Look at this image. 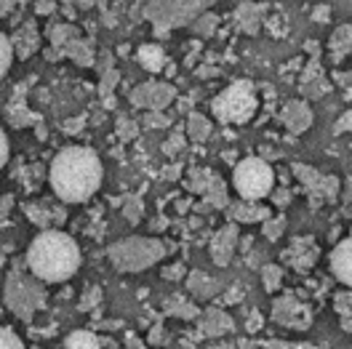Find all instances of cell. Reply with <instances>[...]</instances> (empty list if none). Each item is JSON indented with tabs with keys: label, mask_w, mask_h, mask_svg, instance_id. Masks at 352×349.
Masks as SVG:
<instances>
[{
	"label": "cell",
	"mask_w": 352,
	"mask_h": 349,
	"mask_svg": "<svg viewBox=\"0 0 352 349\" xmlns=\"http://www.w3.org/2000/svg\"><path fill=\"white\" fill-rule=\"evenodd\" d=\"M217 24H219V16L206 11V14H200L198 19L190 24V27H192V32H195V35H206V38H211V35H214V30H217Z\"/></svg>",
	"instance_id": "31"
},
{
	"label": "cell",
	"mask_w": 352,
	"mask_h": 349,
	"mask_svg": "<svg viewBox=\"0 0 352 349\" xmlns=\"http://www.w3.org/2000/svg\"><path fill=\"white\" fill-rule=\"evenodd\" d=\"M136 133H139V123H133L131 117H120L118 120V136H120V142H131V139H136Z\"/></svg>",
	"instance_id": "36"
},
{
	"label": "cell",
	"mask_w": 352,
	"mask_h": 349,
	"mask_svg": "<svg viewBox=\"0 0 352 349\" xmlns=\"http://www.w3.org/2000/svg\"><path fill=\"white\" fill-rule=\"evenodd\" d=\"M227 203H230V197H227V184L214 174L211 184H208V190H206V195H203V203L195 205V208H198L200 214L208 211V208H211V211H221V208H227Z\"/></svg>",
	"instance_id": "17"
},
{
	"label": "cell",
	"mask_w": 352,
	"mask_h": 349,
	"mask_svg": "<svg viewBox=\"0 0 352 349\" xmlns=\"http://www.w3.org/2000/svg\"><path fill=\"white\" fill-rule=\"evenodd\" d=\"M171 120L163 115V112H147L144 117H142V126L144 128H166Z\"/></svg>",
	"instance_id": "38"
},
{
	"label": "cell",
	"mask_w": 352,
	"mask_h": 349,
	"mask_svg": "<svg viewBox=\"0 0 352 349\" xmlns=\"http://www.w3.org/2000/svg\"><path fill=\"white\" fill-rule=\"evenodd\" d=\"M329 16H331L329 5H318V8L312 11V19H315L318 24H326V22H329Z\"/></svg>",
	"instance_id": "45"
},
{
	"label": "cell",
	"mask_w": 352,
	"mask_h": 349,
	"mask_svg": "<svg viewBox=\"0 0 352 349\" xmlns=\"http://www.w3.org/2000/svg\"><path fill=\"white\" fill-rule=\"evenodd\" d=\"M168 304H171V312L176 317H195L198 315V309L192 304H187V302H168Z\"/></svg>",
	"instance_id": "40"
},
{
	"label": "cell",
	"mask_w": 352,
	"mask_h": 349,
	"mask_svg": "<svg viewBox=\"0 0 352 349\" xmlns=\"http://www.w3.org/2000/svg\"><path fill=\"white\" fill-rule=\"evenodd\" d=\"M333 306H336V312H339L344 320H352V291H342V293H336ZM344 320H342V323H344Z\"/></svg>",
	"instance_id": "35"
},
{
	"label": "cell",
	"mask_w": 352,
	"mask_h": 349,
	"mask_svg": "<svg viewBox=\"0 0 352 349\" xmlns=\"http://www.w3.org/2000/svg\"><path fill=\"white\" fill-rule=\"evenodd\" d=\"M110 262L120 272H142L166 256V245L155 238H126L107 248Z\"/></svg>",
	"instance_id": "4"
},
{
	"label": "cell",
	"mask_w": 352,
	"mask_h": 349,
	"mask_svg": "<svg viewBox=\"0 0 352 349\" xmlns=\"http://www.w3.org/2000/svg\"><path fill=\"white\" fill-rule=\"evenodd\" d=\"M182 150H184V133L176 131L174 136H171V139L163 144V153L168 155V157H174V155H179Z\"/></svg>",
	"instance_id": "39"
},
{
	"label": "cell",
	"mask_w": 352,
	"mask_h": 349,
	"mask_svg": "<svg viewBox=\"0 0 352 349\" xmlns=\"http://www.w3.org/2000/svg\"><path fill=\"white\" fill-rule=\"evenodd\" d=\"M211 109H214L217 120H221V123H235V126L248 123L259 109L256 88H254L251 80H235L232 86H227L214 99Z\"/></svg>",
	"instance_id": "5"
},
{
	"label": "cell",
	"mask_w": 352,
	"mask_h": 349,
	"mask_svg": "<svg viewBox=\"0 0 352 349\" xmlns=\"http://www.w3.org/2000/svg\"><path fill=\"white\" fill-rule=\"evenodd\" d=\"M214 3L217 0H147L142 14L147 22H153L155 35H166L176 27L192 24Z\"/></svg>",
	"instance_id": "3"
},
{
	"label": "cell",
	"mask_w": 352,
	"mask_h": 349,
	"mask_svg": "<svg viewBox=\"0 0 352 349\" xmlns=\"http://www.w3.org/2000/svg\"><path fill=\"white\" fill-rule=\"evenodd\" d=\"M280 120L286 123V128L291 133H305L312 126V109L307 102H288L283 112H280Z\"/></svg>",
	"instance_id": "13"
},
{
	"label": "cell",
	"mask_w": 352,
	"mask_h": 349,
	"mask_svg": "<svg viewBox=\"0 0 352 349\" xmlns=\"http://www.w3.org/2000/svg\"><path fill=\"white\" fill-rule=\"evenodd\" d=\"M176 99V88L163 80H150L131 91V104L147 112H163Z\"/></svg>",
	"instance_id": "8"
},
{
	"label": "cell",
	"mask_w": 352,
	"mask_h": 349,
	"mask_svg": "<svg viewBox=\"0 0 352 349\" xmlns=\"http://www.w3.org/2000/svg\"><path fill=\"white\" fill-rule=\"evenodd\" d=\"M27 216L32 218L41 229H51V224H62L65 221V211H45L41 205H27Z\"/></svg>",
	"instance_id": "23"
},
{
	"label": "cell",
	"mask_w": 352,
	"mask_h": 349,
	"mask_svg": "<svg viewBox=\"0 0 352 349\" xmlns=\"http://www.w3.org/2000/svg\"><path fill=\"white\" fill-rule=\"evenodd\" d=\"M232 328V320L219 312V309H208L206 312V317H203V333H208V336H219L224 330H230Z\"/></svg>",
	"instance_id": "24"
},
{
	"label": "cell",
	"mask_w": 352,
	"mask_h": 349,
	"mask_svg": "<svg viewBox=\"0 0 352 349\" xmlns=\"http://www.w3.org/2000/svg\"><path fill=\"white\" fill-rule=\"evenodd\" d=\"M99 339L91 333V330H75L67 336V344L65 349H99Z\"/></svg>",
	"instance_id": "28"
},
{
	"label": "cell",
	"mask_w": 352,
	"mask_h": 349,
	"mask_svg": "<svg viewBox=\"0 0 352 349\" xmlns=\"http://www.w3.org/2000/svg\"><path fill=\"white\" fill-rule=\"evenodd\" d=\"M51 187L65 203H83L102 187L104 168L99 155L88 147H67L51 163Z\"/></svg>",
	"instance_id": "1"
},
{
	"label": "cell",
	"mask_w": 352,
	"mask_h": 349,
	"mask_svg": "<svg viewBox=\"0 0 352 349\" xmlns=\"http://www.w3.org/2000/svg\"><path fill=\"white\" fill-rule=\"evenodd\" d=\"M43 288L38 283V278L30 272L24 275L22 264H16L11 272H8V280H6V302L14 312H19L22 317H30L32 309L43 304Z\"/></svg>",
	"instance_id": "7"
},
{
	"label": "cell",
	"mask_w": 352,
	"mask_h": 349,
	"mask_svg": "<svg viewBox=\"0 0 352 349\" xmlns=\"http://www.w3.org/2000/svg\"><path fill=\"white\" fill-rule=\"evenodd\" d=\"M153 341H155V344L160 341V328H155V330H153Z\"/></svg>",
	"instance_id": "54"
},
{
	"label": "cell",
	"mask_w": 352,
	"mask_h": 349,
	"mask_svg": "<svg viewBox=\"0 0 352 349\" xmlns=\"http://www.w3.org/2000/svg\"><path fill=\"white\" fill-rule=\"evenodd\" d=\"M38 45H41V38H38V27L35 22H27L14 35V41H11V48H14V54L19 56V59H27L30 54H35L38 51Z\"/></svg>",
	"instance_id": "15"
},
{
	"label": "cell",
	"mask_w": 352,
	"mask_h": 349,
	"mask_svg": "<svg viewBox=\"0 0 352 349\" xmlns=\"http://www.w3.org/2000/svg\"><path fill=\"white\" fill-rule=\"evenodd\" d=\"M224 211L235 224H254V221H267L270 218V208H264L254 200H243V197L235 203H227Z\"/></svg>",
	"instance_id": "11"
},
{
	"label": "cell",
	"mask_w": 352,
	"mask_h": 349,
	"mask_svg": "<svg viewBox=\"0 0 352 349\" xmlns=\"http://www.w3.org/2000/svg\"><path fill=\"white\" fill-rule=\"evenodd\" d=\"M283 229H286V216H278V218L270 216L264 221V238L267 240H278L283 235Z\"/></svg>",
	"instance_id": "34"
},
{
	"label": "cell",
	"mask_w": 352,
	"mask_h": 349,
	"mask_svg": "<svg viewBox=\"0 0 352 349\" xmlns=\"http://www.w3.org/2000/svg\"><path fill=\"white\" fill-rule=\"evenodd\" d=\"M11 62H14V48H11V38H6L0 32V80L3 75L11 69Z\"/></svg>",
	"instance_id": "33"
},
{
	"label": "cell",
	"mask_w": 352,
	"mask_h": 349,
	"mask_svg": "<svg viewBox=\"0 0 352 349\" xmlns=\"http://www.w3.org/2000/svg\"><path fill=\"white\" fill-rule=\"evenodd\" d=\"M352 128V112H344L342 117H339V123L333 126V133H344Z\"/></svg>",
	"instance_id": "43"
},
{
	"label": "cell",
	"mask_w": 352,
	"mask_h": 349,
	"mask_svg": "<svg viewBox=\"0 0 352 349\" xmlns=\"http://www.w3.org/2000/svg\"><path fill=\"white\" fill-rule=\"evenodd\" d=\"M329 48H331V59H333V62H342L344 56H350L352 54V24H342V27L333 30Z\"/></svg>",
	"instance_id": "18"
},
{
	"label": "cell",
	"mask_w": 352,
	"mask_h": 349,
	"mask_svg": "<svg viewBox=\"0 0 352 349\" xmlns=\"http://www.w3.org/2000/svg\"><path fill=\"white\" fill-rule=\"evenodd\" d=\"M80 267V248L59 229H45L30 243L27 269L43 283H65Z\"/></svg>",
	"instance_id": "2"
},
{
	"label": "cell",
	"mask_w": 352,
	"mask_h": 349,
	"mask_svg": "<svg viewBox=\"0 0 352 349\" xmlns=\"http://www.w3.org/2000/svg\"><path fill=\"white\" fill-rule=\"evenodd\" d=\"M182 176V166H168V168H163V179H168V181H174Z\"/></svg>",
	"instance_id": "49"
},
{
	"label": "cell",
	"mask_w": 352,
	"mask_h": 349,
	"mask_svg": "<svg viewBox=\"0 0 352 349\" xmlns=\"http://www.w3.org/2000/svg\"><path fill=\"white\" fill-rule=\"evenodd\" d=\"M187 288H190V293H195L200 299H211L217 291H219V280H214V278H208L206 272H190V280H187Z\"/></svg>",
	"instance_id": "20"
},
{
	"label": "cell",
	"mask_w": 352,
	"mask_h": 349,
	"mask_svg": "<svg viewBox=\"0 0 352 349\" xmlns=\"http://www.w3.org/2000/svg\"><path fill=\"white\" fill-rule=\"evenodd\" d=\"M83 123H86V117H72V120H67L65 126H62V131L65 133H78L83 128Z\"/></svg>",
	"instance_id": "44"
},
{
	"label": "cell",
	"mask_w": 352,
	"mask_h": 349,
	"mask_svg": "<svg viewBox=\"0 0 352 349\" xmlns=\"http://www.w3.org/2000/svg\"><path fill=\"white\" fill-rule=\"evenodd\" d=\"M344 328H347V330H352V320H344Z\"/></svg>",
	"instance_id": "55"
},
{
	"label": "cell",
	"mask_w": 352,
	"mask_h": 349,
	"mask_svg": "<svg viewBox=\"0 0 352 349\" xmlns=\"http://www.w3.org/2000/svg\"><path fill=\"white\" fill-rule=\"evenodd\" d=\"M283 259L296 272H307L309 267L318 262V245L312 243V238H296V240L291 243V248L283 251Z\"/></svg>",
	"instance_id": "10"
},
{
	"label": "cell",
	"mask_w": 352,
	"mask_h": 349,
	"mask_svg": "<svg viewBox=\"0 0 352 349\" xmlns=\"http://www.w3.org/2000/svg\"><path fill=\"white\" fill-rule=\"evenodd\" d=\"M75 38H80L75 27H69V24H56V27L51 30V45L56 48V56H59L62 48H65L69 41H75Z\"/></svg>",
	"instance_id": "29"
},
{
	"label": "cell",
	"mask_w": 352,
	"mask_h": 349,
	"mask_svg": "<svg viewBox=\"0 0 352 349\" xmlns=\"http://www.w3.org/2000/svg\"><path fill=\"white\" fill-rule=\"evenodd\" d=\"M0 349H24V344L11 328L0 326Z\"/></svg>",
	"instance_id": "37"
},
{
	"label": "cell",
	"mask_w": 352,
	"mask_h": 349,
	"mask_svg": "<svg viewBox=\"0 0 352 349\" xmlns=\"http://www.w3.org/2000/svg\"><path fill=\"white\" fill-rule=\"evenodd\" d=\"M11 203H14V197H0V218H6L8 208H11Z\"/></svg>",
	"instance_id": "50"
},
{
	"label": "cell",
	"mask_w": 352,
	"mask_h": 349,
	"mask_svg": "<svg viewBox=\"0 0 352 349\" xmlns=\"http://www.w3.org/2000/svg\"><path fill=\"white\" fill-rule=\"evenodd\" d=\"M264 14H267V5H256V3H243L241 8L235 11L241 30L248 32V35H256V32L262 30Z\"/></svg>",
	"instance_id": "16"
},
{
	"label": "cell",
	"mask_w": 352,
	"mask_h": 349,
	"mask_svg": "<svg viewBox=\"0 0 352 349\" xmlns=\"http://www.w3.org/2000/svg\"><path fill=\"white\" fill-rule=\"evenodd\" d=\"M142 214H144L142 197H136V195L123 197V216L129 218V224H139V221H142Z\"/></svg>",
	"instance_id": "30"
},
{
	"label": "cell",
	"mask_w": 352,
	"mask_h": 349,
	"mask_svg": "<svg viewBox=\"0 0 352 349\" xmlns=\"http://www.w3.org/2000/svg\"><path fill=\"white\" fill-rule=\"evenodd\" d=\"M14 8V0H0V19Z\"/></svg>",
	"instance_id": "51"
},
{
	"label": "cell",
	"mask_w": 352,
	"mask_h": 349,
	"mask_svg": "<svg viewBox=\"0 0 352 349\" xmlns=\"http://www.w3.org/2000/svg\"><path fill=\"white\" fill-rule=\"evenodd\" d=\"M62 54H65L67 59H72L75 65H80V67H91V65H94V51H91V43L80 41V38L69 41V43L62 48Z\"/></svg>",
	"instance_id": "21"
},
{
	"label": "cell",
	"mask_w": 352,
	"mask_h": 349,
	"mask_svg": "<svg viewBox=\"0 0 352 349\" xmlns=\"http://www.w3.org/2000/svg\"><path fill=\"white\" fill-rule=\"evenodd\" d=\"M232 184L243 200H262L275 190V171L262 157H245L235 166Z\"/></svg>",
	"instance_id": "6"
},
{
	"label": "cell",
	"mask_w": 352,
	"mask_h": 349,
	"mask_svg": "<svg viewBox=\"0 0 352 349\" xmlns=\"http://www.w3.org/2000/svg\"><path fill=\"white\" fill-rule=\"evenodd\" d=\"M238 240H241V232H238V224H227L217 229V235L211 238V259L217 267H227L232 262L235 251H238Z\"/></svg>",
	"instance_id": "9"
},
{
	"label": "cell",
	"mask_w": 352,
	"mask_h": 349,
	"mask_svg": "<svg viewBox=\"0 0 352 349\" xmlns=\"http://www.w3.org/2000/svg\"><path fill=\"white\" fill-rule=\"evenodd\" d=\"M291 171H294V176H296V179H299V181L307 187L309 195L320 190V184H323V174H320V171H315L312 166H305V163H294V168H291Z\"/></svg>",
	"instance_id": "26"
},
{
	"label": "cell",
	"mask_w": 352,
	"mask_h": 349,
	"mask_svg": "<svg viewBox=\"0 0 352 349\" xmlns=\"http://www.w3.org/2000/svg\"><path fill=\"white\" fill-rule=\"evenodd\" d=\"M129 349H144V347H139V341H136V339H129Z\"/></svg>",
	"instance_id": "53"
},
{
	"label": "cell",
	"mask_w": 352,
	"mask_h": 349,
	"mask_svg": "<svg viewBox=\"0 0 352 349\" xmlns=\"http://www.w3.org/2000/svg\"><path fill=\"white\" fill-rule=\"evenodd\" d=\"M35 11H38V14H51V11H56V3H54V0H41V3L35 5Z\"/></svg>",
	"instance_id": "48"
},
{
	"label": "cell",
	"mask_w": 352,
	"mask_h": 349,
	"mask_svg": "<svg viewBox=\"0 0 352 349\" xmlns=\"http://www.w3.org/2000/svg\"><path fill=\"white\" fill-rule=\"evenodd\" d=\"M211 179H214V171L211 168H190L187 171V192H195V195H206V190H208V184H211Z\"/></svg>",
	"instance_id": "22"
},
{
	"label": "cell",
	"mask_w": 352,
	"mask_h": 349,
	"mask_svg": "<svg viewBox=\"0 0 352 349\" xmlns=\"http://www.w3.org/2000/svg\"><path fill=\"white\" fill-rule=\"evenodd\" d=\"M280 280H283V269H280L278 264H267L262 269V283L270 293H275V291L280 288Z\"/></svg>",
	"instance_id": "32"
},
{
	"label": "cell",
	"mask_w": 352,
	"mask_h": 349,
	"mask_svg": "<svg viewBox=\"0 0 352 349\" xmlns=\"http://www.w3.org/2000/svg\"><path fill=\"white\" fill-rule=\"evenodd\" d=\"M331 272L336 280L352 288V238L342 240L331 251Z\"/></svg>",
	"instance_id": "14"
},
{
	"label": "cell",
	"mask_w": 352,
	"mask_h": 349,
	"mask_svg": "<svg viewBox=\"0 0 352 349\" xmlns=\"http://www.w3.org/2000/svg\"><path fill=\"white\" fill-rule=\"evenodd\" d=\"M275 320L283 323V326H294V328H305L309 323L307 309L299 304L291 293H288V296H280V299L275 302Z\"/></svg>",
	"instance_id": "12"
},
{
	"label": "cell",
	"mask_w": 352,
	"mask_h": 349,
	"mask_svg": "<svg viewBox=\"0 0 352 349\" xmlns=\"http://www.w3.org/2000/svg\"><path fill=\"white\" fill-rule=\"evenodd\" d=\"M6 160H8V139H6V133L0 131V168L6 166Z\"/></svg>",
	"instance_id": "47"
},
{
	"label": "cell",
	"mask_w": 352,
	"mask_h": 349,
	"mask_svg": "<svg viewBox=\"0 0 352 349\" xmlns=\"http://www.w3.org/2000/svg\"><path fill=\"white\" fill-rule=\"evenodd\" d=\"M118 83H120V72H118V69H110V72L99 75V93H102V99H104V107H115L112 91H115Z\"/></svg>",
	"instance_id": "27"
},
{
	"label": "cell",
	"mask_w": 352,
	"mask_h": 349,
	"mask_svg": "<svg viewBox=\"0 0 352 349\" xmlns=\"http://www.w3.org/2000/svg\"><path fill=\"white\" fill-rule=\"evenodd\" d=\"M163 278H168V280H179V278H184V267H182V264H174V267L163 269Z\"/></svg>",
	"instance_id": "46"
},
{
	"label": "cell",
	"mask_w": 352,
	"mask_h": 349,
	"mask_svg": "<svg viewBox=\"0 0 352 349\" xmlns=\"http://www.w3.org/2000/svg\"><path fill=\"white\" fill-rule=\"evenodd\" d=\"M136 59H139V65L144 67V69H150V72H160L163 67H166V51L160 48V45H142L139 51H136Z\"/></svg>",
	"instance_id": "19"
},
{
	"label": "cell",
	"mask_w": 352,
	"mask_h": 349,
	"mask_svg": "<svg viewBox=\"0 0 352 349\" xmlns=\"http://www.w3.org/2000/svg\"><path fill=\"white\" fill-rule=\"evenodd\" d=\"M187 136L192 142H206L211 136V120L206 115H200V112H190V117H187Z\"/></svg>",
	"instance_id": "25"
},
{
	"label": "cell",
	"mask_w": 352,
	"mask_h": 349,
	"mask_svg": "<svg viewBox=\"0 0 352 349\" xmlns=\"http://www.w3.org/2000/svg\"><path fill=\"white\" fill-rule=\"evenodd\" d=\"M200 75H206V78H214V75H219V69H200Z\"/></svg>",
	"instance_id": "52"
},
{
	"label": "cell",
	"mask_w": 352,
	"mask_h": 349,
	"mask_svg": "<svg viewBox=\"0 0 352 349\" xmlns=\"http://www.w3.org/2000/svg\"><path fill=\"white\" fill-rule=\"evenodd\" d=\"M270 200L275 203V208H286V203L291 200V190H272Z\"/></svg>",
	"instance_id": "41"
},
{
	"label": "cell",
	"mask_w": 352,
	"mask_h": 349,
	"mask_svg": "<svg viewBox=\"0 0 352 349\" xmlns=\"http://www.w3.org/2000/svg\"><path fill=\"white\" fill-rule=\"evenodd\" d=\"M96 69H99V75H104V72L115 69V67H112V54H110V51H102V56H99V65H96Z\"/></svg>",
	"instance_id": "42"
}]
</instances>
